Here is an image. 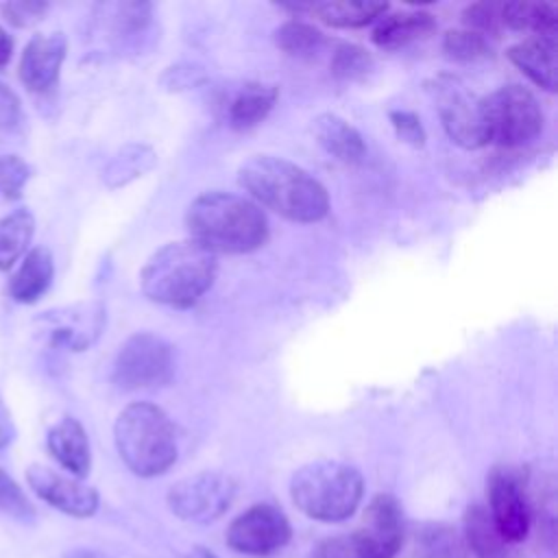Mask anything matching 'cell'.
Returning a JSON list of instances; mask_svg holds the SVG:
<instances>
[{
  "label": "cell",
  "instance_id": "cell-19",
  "mask_svg": "<svg viewBox=\"0 0 558 558\" xmlns=\"http://www.w3.org/2000/svg\"><path fill=\"white\" fill-rule=\"evenodd\" d=\"M279 92L275 85L248 81L242 83L225 105V116L233 129H251L259 124L275 107Z\"/></svg>",
  "mask_w": 558,
  "mask_h": 558
},
{
  "label": "cell",
  "instance_id": "cell-14",
  "mask_svg": "<svg viewBox=\"0 0 558 558\" xmlns=\"http://www.w3.org/2000/svg\"><path fill=\"white\" fill-rule=\"evenodd\" d=\"M39 320L44 323L48 342L52 347L85 351L105 327V307L96 301L78 303L72 307L46 312Z\"/></svg>",
  "mask_w": 558,
  "mask_h": 558
},
{
  "label": "cell",
  "instance_id": "cell-24",
  "mask_svg": "<svg viewBox=\"0 0 558 558\" xmlns=\"http://www.w3.org/2000/svg\"><path fill=\"white\" fill-rule=\"evenodd\" d=\"M388 11L386 2L377 0H342V2H316L310 4L320 22L336 28H360L371 22H377Z\"/></svg>",
  "mask_w": 558,
  "mask_h": 558
},
{
  "label": "cell",
  "instance_id": "cell-12",
  "mask_svg": "<svg viewBox=\"0 0 558 558\" xmlns=\"http://www.w3.org/2000/svg\"><path fill=\"white\" fill-rule=\"evenodd\" d=\"M486 495L490 519L506 543L514 547L525 541L532 525V506L523 477L510 466H497L488 475Z\"/></svg>",
  "mask_w": 558,
  "mask_h": 558
},
{
  "label": "cell",
  "instance_id": "cell-16",
  "mask_svg": "<svg viewBox=\"0 0 558 558\" xmlns=\"http://www.w3.org/2000/svg\"><path fill=\"white\" fill-rule=\"evenodd\" d=\"M556 37H534L512 44L508 48V59L538 87L556 92L558 83V63H556Z\"/></svg>",
  "mask_w": 558,
  "mask_h": 558
},
{
  "label": "cell",
  "instance_id": "cell-4",
  "mask_svg": "<svg viewBox=\"0 0 558 558\" xmlns=\"http://www.w3.org/2000/svg\"><path fill=\"white\" fill-rule=\"evenodd\" d=\"M113 442L126 469L140 477L166 473L179 456L177 429L155 403H129L113 423Z\"/></svg>",
  "mask_w": 558,
  "mask_h": 558
},
{
  "label": "cell",
  "instance_id": "cell-28",
  "mask_svg": "<svg viewBox=\"0 0 558 558\" xmlns=\"http://www.w3.org/2000/svg\"><path fill=\"white\" fill-rule=\"evenodd\" d=\"M153 163H155V153L148 146L129 144L105 168V183L109 187H120L131 179L142 177V172L150 170Z\"/></svg>",
  "mask_w": 558,
  "mask_h": 558
},
{
  "label": "cell",
  "instance_id": "cell-39",
  "mask_svg": "<svg viewBox=\"0 0 558 558\" xmlns=\"http://www.w3.org/2000/svg\"><path fill=\"white\" fill-rule=\"evenodd\" d=\"M13 52V39L9 37V33L0 26V68H4L11 59Z\"/></svg>",
  "mask_w": 558,
  "mask_h": 558
},
{
  "label": "cell",
  "instance_id": "cell-35",
  "mask_svg": "<svg viewBox=\"0 0 558 558\" xmlns=\"http://www.w3.org/2000/svg\"><path fill=\"white\" fill-rule=\"evenodd\" d=\"M390 122L397 131V137L403 140L405 144H410L414 148L425 144V129L414 111H405V109L390 111Z\"/></svg>",
  "mask_w": 558,
  "mask_h": 558
},
{
  "label": "cell",
  "instance_id": "cell-7",
  "mask_svg": "<svg viewBox=\"0 0 558 558\" xmlns=\"http://www.w3.org/2000/svg\"><path fill=\"white\" fill-rule=\"evenodd\" d=\"M174 375V353L168 340L150 331L129 336L113 362V381L122 390L163 386Z\"/></svg>",
  "mask_w": 558,
  "mask_h": 558
},
{
  "label": "cell",
  "instance_id": "cell-1",
  "mask_svg": "<svg viewBox=\"0 0 558 558\" xmlns=\"http://www.w3.org/2000/svg\"><path fill=\"white\" fill-rule=\"evenodd\" d=\"M238 183L259 207L292 222H316L329 211L325 185L305 168L275 155H253L238 168Z\"/></svg>",
  "mask_w": 558,
  "mask_h": 558
},
{
  "label": "cell",
  "instance_id": "cell-2",
  "mask_svg": "<svg viewBox=\"0 0 558 558\" xmlns=\"http://www.w3.org/2000/svg\"><path fill=\"white\" fill-rule=\"evenodd\" d=\"M190 240L211 253H253L268 240V218L264 209L233 192L211 190L198 194L185 211Z\"/></svg>",
  "mask_w": 558,
  "mask_h": 558
},
{
  "label": "cell",
  "instance_id": "cell-37",
  "mask_svg": "<svg viewBox=\"0 0 558 558\" xmlns=\"http://www.w3.org/2000/svg\"><path fill=\"white\" fill-rule=\"evenodd\" d=\"M310 558H355V556L349 547V538H327L310 554Z\"/></svg>",
  "mask_w": 558,
  "mask_h": 558
},
{
  "label": "cell",
  "instance_id": "cell-9",
  "mask_svg": "<svg viewBox=\"0 0 558 558\" xmlns=\"http://www.w3.org/2000/svg\"><path fill=\"white\" fill-rule=\"evenodd\" d=\"M429 89L436 98L442 129L451 142L471 150L488 144L482 116V98H475L456 76H438Z\"/></svg>",
  "mask_w": 558,
  "mask_h": 558
},
{
  "label": "cell",
  "instance_id": "cell-22",
  "mask_svg": "<svg viewBox=\"0 0 558 558\" xmlns=\"http://www.w3.org/2000/svg\"><path fill=\"white\" fill-rule=\"evenodd\" d=\"M54 275L52 255L44 246H35L26 253L20 268L9 281V294L17 303H35L48 288Z\"/></svg>",
  "mask_w": 558,
  "mask_h": 558
},
{
  "label": "cell",
  "instance_id": "cell-40",
  "mask_svg": "<svg viewBox=\"0 0 558 558\" xmlns=\"http://www.w3.org/2000/svg\"><path fill=\"white\" fill-rule=\"evenodd\" d=\"M63 558H111V556L94 547H76V549H70Z\"/></svg>",
  "mask_w": 558,
  "mask_h": 558
},
{
  "label": "cell",
  "instance_id": "cell-25",
  "mask_svg": "<svg viewBox=\"0 0 558 558\" xmlns=\"http://www.w3.org/2000/svg\"><path fill=\"white\" fill-rule=\"evenodd\" d=\"M416 558H469L464 538L447 523H425L416 530Z\"/></svg>",
  "mask_w": 558,
  "mask_h": 558
},
{
  "label": "cell",
  "instance_id": "cell-20",
  "mask_svg": "<svg viewBox=\"0 0 558 558\" xmlns=\"http://www.w3.org/2000/svg\"><path fill=\"white\" fill-rule=\"evenodd\" d=\"M436 31L434 15L425 11H397L384 13L373 28V41L384 50L403 48Z\"/></svg>",
  "mask_w": 558,
  "mask_h": 558
},
{
  "label": "cell",
  "instance_id": "cell-33",
  "mask_svg": "<svg viewBox=\"0 0 558 558\" xmlns=\"http://www.w3.org/2000/svg\"><path fill=\"white\" fill-rule=\"evenodd\" d=\"M31 177V168L17 155H0V196L13 201L22 196V190Z\"/></svg>",
  "mask_w": 558,
  "mask_h": 558
},
{
  "label": "cell",
  "instance_id": "cell-8",
  "mask_svg": "<svg viewBox=\"0 0 558 558\" xmlns=\"http://www.w3.org/2000/svg\"><path fill=\"white\" fill-rule=\"evenodd\" d=\"M235 497V482L218 471H201L170 486L166 501L174 517L187 523L220 519Z\"/></svg>",
  "mask_w": 558,
  "mask_h": 558
},
{
  "label": "cell",
  "instance_id": "cell-27",
  "mask_svg": "<svg viewBox=\"0 0 558 558\" xmlns=\"http://www.w3.org/2000/svg\"><path fill=\"white\" fill-rule=\"evenodd\" d=\"M275 44L286 54L303 59V57H314L323 48L325 35L314 24L292 17L275 31Z\"/></svg>",
  "mask_w": 558,
  "mask_h": 558
},
{
  "label": "cell",
  "instance_id": "cell-38",
  "mask_svg": "<svg viewBox=\"0 0 558 558\" xmlns=\"http://www.w3.org/2000/svg\"><path fill=\"white\" fill-rule=\"evenodd\" d=\"M15 438V425L11 418V412L4 405V399L0 397V449L9 447Z\"/></svg>",
  "mask_w": 558,
  "mask_h": 558
},
{
  "label": "cell",
  "instance_id": "cell-29",
  "mask_svg": "<svg viewBox=\"0 0 558 558\" xmlns=\"http://www.w3.org/2000/svg\"><path fill=\"white\" fill-rule=\"evenodd\" d=\"M329 68L338 81H360L373 70V57L366 48L342 41L333 48Z\"/></svg>",
  "mask_w": 558,
  "mask_h": 558
},
{
  "label": "cell",
  "instance_id": "cell-31",
  "mask_svg": "<svg viewBox=\"0 0 558 558\" xmlns=\"http://www.w3.org/2000/svg\"><path fill=\"white\" fill-rule=\"evenodd\" d=\"M0 512L15 521H22V523L35 521L33 504L28 501V497L24 495L20 484L2 469H0Z\"/></svg>",
  "mask_w": 558,
  "mask_h": 558
},
{
  "label": "cell",
  "instance_id": "cell-18",
  "mask_svg": "<svg viewBox=\"0 0 558 558\" xmlns=\"http://www.w3.org/2000/svg\"><path fill=\"white\" fill-rule=\"evenodd\" d=\"M316 142L338 161L357 163L366 155L362 133L338 113H320L312 120Z\"/></svg>",
  "mask_w": 558,
  "mask_h": 558
},
{
  "label": "cell",
  "instance_id": "cell-17",
  "mask_svg": "<svg viewBox=\"0 0 558 558\" xmlns=\"http://www.w3.org/2000/svg\"><path fill=\"white\" fill-rule=\"evenodd\" d=\"M48 451L74 477H85L92 469L89 438L83 425L72 416H63L50 427Z\"/></svg>",
  "mask_w": 558,
  "mask_h": 558
},
{
  "label": "cell",
  "instance_id": "cell-32",
  "mask_svg": "<svg viewBox=\"0 0 558 558\" xmlns=\"http://www.w3.org/2000/svg\"><path fill=\"white\" fill-rule=\"evenodd\" d=\"M464 28L484 37H497L501 33V2H475L462 11Z\"/></svg>",
  "mask_w": 558,
  "mask_h": 558
},
{
  "label": "cell",
  "instance_id": "cell-13",
  "mask_svg": "<svg viewBox=\"0 0 558 558\" xmlns=\"http://www.w3.org/2000/svg\"><path fill=\"white\" fill-rule=\"evenodd\" d=\"M26 482L39 499L70 517L87 519L98 510L96 488L83 484L81 480L65 477L50 466L31 464L26 469Z\"/></svg>",
  "mask_w": 558,
  "mask_h": 558
},
{
  "label": "cell",
  "instance_id": "cell-30",
  "mask_svg": "<svg viewBox=\"0 0 558 558\" xmlns=\"http://www.w3.org/2000/svg\"><path fill=\"white\" fill-rule=\"evenodd\" d=\"M442 50L449 59H456V61H477V59L488 57L493 46H490L488 37H484L475 31L456 28V31L445 33Z\"/></svg>",
  "mask_w": 558,
  "mask_h": 558
},
{
  "label": "cell",
  "instance_id": "cell-23",
  "mask_svg": "<svg viewBox=\"0 0 558 558\" xmlns=\"http://www.w3.org/2000/svg\"><path fill=\"white\" fill-rule=\"evenodd\" d=\"M501 26L534 37H556L558 11L549 2H501Z\"/></svg>",
  "mask_w": 558,
  "mask_h": 558
},
{
  "label": "cell",
  "instance_id": "cell-21",
  "mask_svg": "<svg viewBox=\"0 0 558 558\" xmlns=\"http://www.w3.org/2000/svg\"><path fill=\"white\" fill-rule=\"evenodd\" d=\"M462 538L475 558H512V545L495 527L488 508L480 504L466 508Z\"/></svg>",
  "mask_w": 558,
  "mask_h": 558
},
{
  "label": "cell",
  "instance_id": "cell-26",
  "mask_svg": "<svg viewBox=\"0 0 558 558\" xmlns=\"http://www.w3.org/2000/svg\"><path fill=\"white\" fill-rule=\"evenodd\" d=\"M35 231L28 209H15L0 218V270H9L26 251Z\"/></svg>",
  "mask_w": 558,
  "mask_h": 558
},
{
  "label": "cell",
  "instance_id": "cell-6",
  "mask_svg": "<svg viewBox=\"0 0 558 558\" xmlns=\"http://www.w3.org/2000/svg\"><path fill=\"white\" fill-rule=\"evenodd\" d=\"M482 116L488 142L504 148L530 144L543 131V109L523 85H504L482 98Z\"/></svg>",
  "mask_w": 558,
  "mask_h": 558
},
{
  "label": "cell",
  "instance_id": "cell-10",
  "mask_svg": "<svg viewBox=\"0 0 558 558\" xmlns=\"http://www.w3.org/2000/svg\"><path fill=\"white\" fill-rule=\"evenodd\" d=\"M403 510L390 493L375 495L349 536L355 558H395L403 545Z\"/></svg>",
  "mask_w": 558,
  "mask_h": 558
},
{
  "label": "cell",
  "instance_id": "cell-5",
  "mask_svg": "<svg viewBox=\"0 0 558 558\" xmlns=\"http://www.w3.org/2000/svg\"><path fill=\"white\" fill-rule=\"evenodd\" d=\"M364 480L360 471L340 460H314L294 471L290 497L310 519L338 523L355 514L362 504Z\"/></svg>",
  "mask_w": 558,
  "mask_h": 558
},
{
  "label": "cell",
  "instance_id": "cell-15",
  "mask_svg": "<svg viewBox=\"0 0 558 558\" xmlns=\"http://www.w3.org/2000/svg\"><path fill=\"white\" fill-rule=\"evenodd\" d=\"M68 41L63 33L35 35L20 59V81L31 92H48L57 85Z\"/></svg>",
  "mask_w": 558,
  "mask_h": 558
},
{
  "label": "cell",
  "instance_id": "cell-3",
  "mask_svg": "<svg viewBox=\"0 0 558 558\" xmlns=\"http://www.w3.org/2000/svg\"><path fill=\"white\" fill-rule=\"evenodd\" d=\"M216 275L218 255L187 238L157 248L140 272V286L155 303L190 307L214 286Z\"/></svg>",
  "mask_w": 558,
  "mask_h": 558
},
{
  "label": "cell",
  "instance_id": "cell-36",
  "mask_svg": "<svg viewBox=\"0 0 558 558\" xmlns=\"http://www.w3.org/2000/svg\"><path fill=\"white\" fill-rule=\"evenodd\" d=\"M20 122V100L4 83H0V133L15 129Z\"/></svg>",
  "mask_w": 558,
  "mask_h": 558
},
{
  "label": "cell",
  "instance_id": "cell-34",
  "mask_svg": "<svg viewBox=\"0 0 558 558\" xmlns=\"http://www.w3.org/2000/svg\"><path fill=\"white\" fill-rule=\"evenodd\" d=\"M2 15L7 22H11L13 26L17 28H26L35 22H39L46 11H48V2H41V0H11V2H4L0 7Z\"/></svg>",
  "mask_w": 558,
  "mask_h": 558
},
{
  "label": "cell",
  "instance_id": "cell-11",
  "mask_svg": "<svg viewBox=\"0 0 558 558\" xmlns=\"http://www.w3.org/2000/svg\"><path fill=\"white\" fill-rule=\"evenodd\" d=\"M292 538V525L272 504H255L240 512L227 527V545L244 556H270Z\"/></svg>",
  "mask_w": 558,
  "mask_h": 558
}]
</instances>
